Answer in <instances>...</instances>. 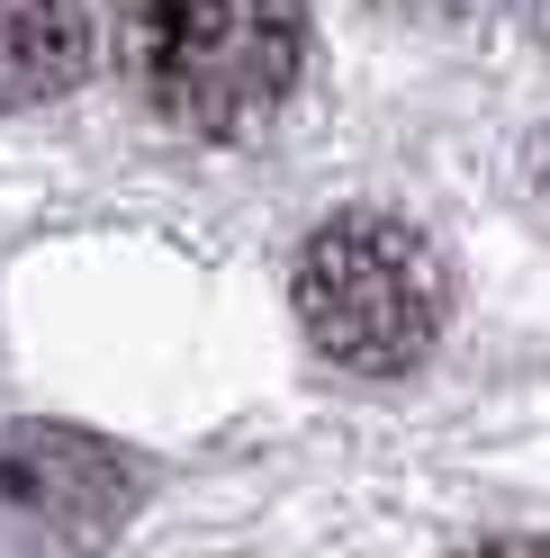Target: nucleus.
Listing matches in <instances>:
<instances>
[{
	"label": "nucleus",
	"instance_id": "obj_1",
	"mask_svg": "<svg viewBox=\"0 0 550 558\" xmlns=\"http://www.w3.org/2000/svg\"><path fill=\"white\" fill-rule=\"evenodd\" d=\"M289 298H298L307 342L334 369H361V378L416 369L442 342V316H452L442 253L406 217H380V207L307 234V253L289 270Z\"/></svg>",
	"mask_w": 550,
	"mask_h": 558
},
{
	"label": "nucleus",
	"instance_id": "obj_2",
	"mask_svg": "<svg viewBox=\"0 0 550 558\" xmlns=\"http://www.w3.org/2000/svg\"><path fill=\"white\" fill-rule=\"evenodd\" d=\"M307 63L298 0H135L145 99L190 135H244L289 99Z\"/></svg>",
	"mask_w": 550,
	"mask_h": 558
},
{
	"label": "nucleus",
	"instance_id": "obj_3",
	"mask_svg": "<svg viewBox=\"0 0 550 558\" xmlns=\"http://www.w3.org/2000/svg\"><path fill=\"white\" fill-rule=\"evenodd\" d=\"M0 513L46 541H109L135 513V460L73 424H0Z\"/></svg>",
	"mask_w": 550,
	"mask_h": 558
},
{
	"label": "nucleus",
	"instance_id": "obj_4",
	"mask_svg": "<svg viewBox=\"0 0 550 558\" xmlns=\"http://www.w3.org/2000/svg\"><path fill=\"white\" fill-rule=\"evenodd\" d=\"M91 73V0H0V109L63 99Z\"/></svg>",
	"mask_w": 550,
	"mask_h": 558
},
{
	"label": "nucleus",
	"instance_id": "obj_5",
	"mask_svg": "<svg viewBox=\"0 0 550 558\" xmlns=\"http://www.w3.org/2000/svg\"><path fill=\"white\" fill-rule=\"evenodd\" d=\"M469 558H550V541H488V549H469Z\"/></svg>",
	"mask_w": 550,
	"mask_h": 558
}]
</instances>
